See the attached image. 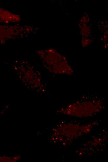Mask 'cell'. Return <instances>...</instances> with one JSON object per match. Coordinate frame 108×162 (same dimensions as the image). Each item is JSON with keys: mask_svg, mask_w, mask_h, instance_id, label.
I'll list each match as a JSON object with an SVG mask.
<instances>
[{"mask_svg": "<svg viewBox=\"0 0 108 162\" xmlns=\"http://www.w3.org/2000/svg\"><path fill=\"white\" fill-rule=\"evenodd\" d=\"M37 29L36 27L30 25L0 24V42L23 39L35 33Z\"/></svg>", "mask_w": 108, "mask_h": 162, "instance_id": "6da1fadb", "label": "cell"}, {"mask_svg": "<svg viewBox=\"0 0 108 162\" xmlns=\"http://www.w3.org/2000/svg\"><path fill=\"white\" fill-rule=\"evenodd\" d=\"M20 16L0 7V23L5 24L15 23L20 21Z\"/></svg>", "mask_w": 108, "mask_h": 162, "instance_id": "7a4b0ae2", "label": "cell"}]
</instances>
